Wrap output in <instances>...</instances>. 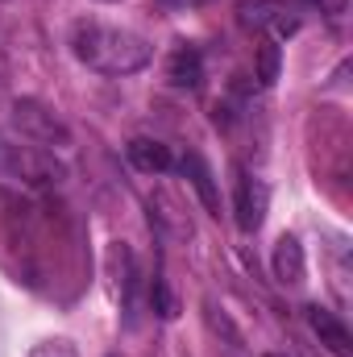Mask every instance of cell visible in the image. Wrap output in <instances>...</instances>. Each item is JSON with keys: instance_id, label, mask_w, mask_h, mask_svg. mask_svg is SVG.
<instances>
[{"instance_id": "cell-1", "label": "cell", "mask_w": 353, "mask_h": 357, "mask_svg": "<svg viewBox=\"0 0 353 357\" xmlns=\"http://www.w3.org/2000/svg\"><path fill=\"white\" fill-rule=\"evenodd\" d=\"M71 46H75V59L100 75H133L154 54L146 38H137L129 29L100 25V21H80L71 33Z\"/></svg>"}, {"instance_id": "cell-2", "label": "cell", "mask_w": 353, "mask_h": 357, "mask_svg": "<svg viewBox=\"0 0 353 357\" xmlns=\"http://www.w3.org/2000/svg\"><path fill=\"white\" fill-rule=\"evenodd\" d=\"M0 178H17L29 187H54L67 178V167L54 158V150L13 146L8 137H0Z\"/></svg>"}, {"instance_id": "cell-3", "label": "cell", "mask_w": 353, "mask_h": 357, "mask_svg": "<svg viewBox=\"0 0 353 357\" xmlns=\"http://www.w3.org/2000/svg\"><path fill=\"white\" fill-rule=\"evenodd\" d=\"M13 125L21 129V137H29V142H38V146H54V150L71 146V125H67L50 104H42V100H33V96H25V100L13 104Z\"/></svg>"}, {"instance_id": "cell-4", "label": "cell", "mask_w": 353, "mask_h": 357, "mask_svg": "<svg viewBox=\"0 0 353 357\" xmlns=\"http://www.w3.org/2000/svg\"><path fill=\"white\" fill-rule=\"evenodd\" d=\"M266 204H270V191H266L262 178L241 175L237 178V195H233V212H237V225L241 233H258L266 220Z\"/></svg>"}, {"instance_id": "cell-5", "label": "cell", "mask_w": 353, "mask_h": 357, "mask_svg": "<svg viewBox=\"0 0 353 357\" xmlns=\"http://www.w3.org/2000/svg\"><path fill=\"white\" fill-rule=\"evenodd\" d=\"M308 324H312V333L320 337V345L333 357H353V337L337 312H329V307L316 303V307H308Z\"/></svg>"}, {"instance_id": "cell-6", "label": "cell", "mask_w": 353, "mask_h": 357, "mask_svg": "<svg viewBox=\"0 0 353 357\" xmlns=\"http://www.w3.org/2000/svg\"><path fill=\"white\" fill-rule=\"evenodd\" d=\"M270 266H274V278H278L283 287H299V282H303V274H308V262H303V245H299V237L283 233V237L274 241Z\"/></svg>"}, {"instance_id": "cell-7", "label": "cell", "mask_w": 353, "mask_h": 357, "mask_svg": "<svg viewBox=\"0 0 353 357\" xmlns=\"http://www.w3.org/2000/svg\"><path fill=\"white\" fill-rule=\"evenodd\" d=\"M179 171H183V178H191V187H195L200 204H204L212 216H220V191H216V178H212V171H208V162H204L200 154H183Z\"/></svg>"}, {"instance_id": "cell-8", "label": "cell", "mask_w": 353, "mask_h": 357, "mask_svg": "<svg viewBox=\"0 0 353 357\" xmlns=\"http://www.w3.org/2000/svg\"><path fill=\"white\" fill-rule=\"evenodd\" d=\"M129 162L137 167V171H171L175 167V154H171V146H163V142H154V137H133L129 142Z\"/></svg>"}, {"instance_id": "cell-9", "label": "cell", "mask_w": 353, "mask_h": 357, "mask_svg": "<svg viewBox=\"0 0 353 357\" xmlns=\"http://www.w3.org/2000/svg\"><path fill=\"white\" fill-rule=\"evenodd\" d=\"M167 79L175 88H200L204 84V59H200V50L179 46L175 54H171V63H167Z\"/></svg>"}, {"instance_id": "cell-10", "label": "cell", "mask_w": 353, "mask_h": 357, "mask_svg": "<svg viewBox=\"0 0 353 357\" xmlns=\"http://www.w3.org/2000/svg\"><path fill=\"white\" fill-rule=\"evenodd\" d=\"M283 13H287V8H283L278 0H246V4L237 8V17H241V25H246V29H262V25H274Z\"/></svg>"}, {"instance_id": "cell-11", "label": "cell", "mask_w": 353, "mask_h": 357, "mask_svg": "<svg viewBox=\"0 0 353 357\" xmlns=\"http://www.w3.org/2000/svg\"><path fill=\"white\" fill-rule=\"evenodd\" d=\"M278 67H283L278 42H274V38H266L262 46H258V84H262V88H270V84L278 79Z\"/></svg>"}, {"instance_id": "cell-12", "label": "cell", "mask_w": 353, "mask_h": 357, "mask_svg": "<svg viewBox=\"0 0 353 357\" xmlns=\"http://www.w3.org/2000/svg\"><path fill=\"white\" fill-rule=\"evenodd\" d=\"M150 303H154V312H158V316H167V320L179 312L175 295H171V287H167L163 278H154V287H150Z\"/></svg>"}, {"instance_id": "cell-13", "label": "cell", "mask_w": 353, "mask_h": 357, "mask_svg": "<svg viewBox=\"0 0 353 357\" xmlns=\"http://www.w3.org/2000/svg\"><path fill=\"white\" fill-rule=\"evenodd\" d=\"M208 324H212V328H216V333H225V337H229V345H233V349H241V333H237V328H233V320H229V316H225V312H216V303H208Z\"/></svg>"}, {"instance_id": "cell-14", "label": "cell", "mask_w": 353, "mask_h": 357, "mask_svg": "<svg viewBox=\"0 0 353 357\" xmlns=\"http://www.w3.org/2000/svg\"><path fill=\"white\" fill-rule=\"evenodd\" d=\"M29 357H80L67 341H42V345H33L29 349Z\"/></svg>"}, {"instance_id": "cell-15", "label": "cell", "mask_w": 353, "mask_h": 357, "mask_svg": "<svg viewBox=\"0 0 353 357\" xmlns=\"http://www.w3.org/2000/svg\"><path fill=\"white\" fill-rule=\"evenodd\" d=\"M308 4H316V8L329 13V17H341V13L350 8V0H308Z\"/></svg>"}, {"instance_id": "cell-16", "label": "cell", "mask_w": 353, "mask_h": 357, "mask_svg": "<svg viewBox=\"0 0 353 357\" xmlns=\"http://www.w3.org/2000/svg\"><path fill=\"white\" fill-rule=\"evenodd\" d=\"M179 4H204V0H179Z\"/></svg>"}, {"instance_id": "cell-17", "label": "cell", "mask_w": 353, "mask_h": 357, "mask_svg": "<svg viewBox=\"0 0 353 357\" xmlns=\"http://www.w3.org/2000/svg\"><path fill=\"white\" fill-rule=\"evenodd\" d=\"M266 357H278V354H266Z\"/></svg>"}, {"instance_id": "cell-18", "label": "cell", "mask_w": 353, "mask_h": 357, "mask_svg": "<svg viewBox=\"0 0 353 357\" xmlns=\"http://www.w3.org/2000/svg\"><path fill=\"white\" fill-rule=\"evenodd\" d=\"M104 4H112V0H104Z\"/></svg>"}, {"instance_id": "cell-19", "label": "cell", "mask_w": 353, "mask_h": 357, "mask_svg": "<svg viewBox=\"0 0 353 357\" xmlns=\"http://www.w3.org/2000/svg\"><path fill=\"white\" fill-rule=\"evenodd\" d=\"M112 357H117V354H112Z\"/></svg>"}]
</instances>
